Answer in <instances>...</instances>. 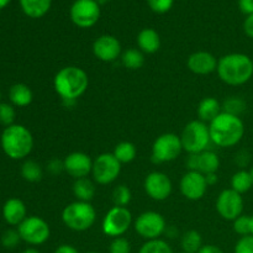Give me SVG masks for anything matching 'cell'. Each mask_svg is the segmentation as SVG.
Returning a JSON list of instances; mask_svg holds the SVG:
<instances>
[{"instance_id":"6da1fadb","label":"cell","mask_w":253,"mask_h":253,"mask_svg":"<svg viewBox=\"0 0 253 253\" xmlns=\"http://www.w3.org/2000/svg\"><path fill=\"white\" fill-rule=\"evenodd\" d=\"M89 86L88 73L77 66H67L59 69L53 78L54 91L61 96L64 105H73Z\"/></svg>"},{"instance_id":"7a4b0ae2","label":"cell","mask_w":253,"mask_h":253,"mask_svg":"<svg viewBox=\"0 0 253 253\" xmlns=\"http://www.w3.org/2000/svg\"><path fill=\"white\" fill-rule=\"evenodd\" d=\"M211 142L217 147L230 148L236 146L245 135V124L240 116L221 111L209 124Z\"/></svg>"},{"instance_id":"3957f363","label":"cell","mask_w":253,"mask_h":253,"mask_svg":"<svg viewBox=\"0 0 253 253\" xmlns=\"http://www.w3.org/2000/svg\"><path fill=\"white\" fill-rule=\"evenodd\" d=\"M217 76L227 85H244L253 77V61L245 53H229L217 62Z\"/></svg>"},{"instance_id":"277c9868","label":"cell","mask_w":253,"mask_h":253,"mask_svg":"<svg viewBox=\"0 0 253 253\" xmlns=\"http://www.w3.org/2000/svg\"><path fill=\"white\" fill-rule=\"evenodd\" d=\"M0 143L7 157L11 160H24L34 148V136L24 125L14 124L2 131Z\"/></svg>"},{"instance_id":"5b68a950","label":"cell","mask_w":253,"mask_h":253,"mask_svg":"<svg viewBox=\"0 0 253 253\" xmlns=\"http://www.w3.org/2000/svg\"><path fill=\"white\" fill-rule=\"evenodd\" d=\"M62 221L72 231L83 232L95 224L96 211L90 203L76 200L63 209Z\"/></svg>"},{"instance_id":"8992f818","label":"cell","mask_w":253,"mask_h":253,"mask_svg":"<svg viewBox=\"0 0 253 253\" xmlns=\"http://www.w3.org/2000/svg\"><path fill=\"white\" fill-rule=\"evenodd\" d=\"M183 151L189 155H198L208 150L211 142L209 132V125L200 120H193L184 126L180 135Z\"/></svg>"},{"instance_id":"52a82bcc","label":"cell","mask_w":253,"mask_h":253,"mask_svg":"<svg viewBox=\"0 0 253 253\" xmlns=\"http://www.w3.org/2000/svg\"><path fill=\"white\" fill-rule=\"evenodd\" d=\"M132 214L127 208L114 205L104 216L101 229L105 236L116 239L123 237L132 225Z\"/></svg>"},{"instance_id":"ba28073f","label":"cell","mask_w":253,"mask_h":253,"mask_svg":"<svg viewBox=\"0 0 253 253\" xmlns=\"http://www.w3.org/2000/svg\"><path fill=\"white\" fill-rule=\"evenodd\" d=\"M183 151L180 136L166 132L158 136L152 145V161L155 163H168L177 160Z\"/></svg>"},{"instance_id":"9c48e42d","label":"cell","mask_w":253,"mask_h":253,"mask_svg":"<svg viewBox=\"0 0 253 253\" xmlns=\"http://www.w3.org/2000/svg\"><path fill=\"white\" fill-rule=\"evenodd\" d=\"M121 166L113 153H101L93 160V180L99 185L111 184L120 175Z\"/></svg>"},{"instance_id":"30bf717a","label":"cell","mask_w":253,"mask_h":253,"mask_svg":"<svg viewBox=\"0 0 253 253\" xmlns=\"http://www.w3.org/2000/svg\"><path fill=\"white\" fill-rule=\"evenodd\" d=\"M20 237L24 242L31 246H40L48 241L51 236L49 225L42 217L27 216L21 224L17 226Z\"/></svg>"},{"instance_id":"8fae6325","label":"cell","mask_w":253,"mask_h":253,"mask_svg":"<svg viewBox=\"0 0 253 253\" xmlns=\"http://www.w3.org/2000/svg\"><path fill=\"white\" fill-rule=\"evenodd\" d=\"M135 231L140 235L146 241L150 240H157L166 234L167 230V222L162 214L157 211H145L137 216L133 221Z\"/></svg>"},{"instance_id":"7c38bea8","label":"cell","mask_w":253,"mask_h":253,"mask_svg":"<svg viewBox=\"0 0 253 253\" xmlns=\"http://www.w3.org/2000/svg\"><path fill=\"white\" fill-rule=\"evenodd\" d=\"M100 17V5L95 0H76L71 7V19L76 26L89 29Z\"/></svg>"},{"instance_id":"4fadbf2b","label":"cell","mask_w":253,"mask_h":253,"mask_svg":"<svg viewBox=\"0 0 253 253\" xmlns=\"http://www.w3.org/2000/svg\"><path fill=\"white\" fill-rule=\"evenodd\" d=\"M216 211L227 221H234L244 211V198L234 189H225L216 199Z\"/></svg>"},{"instance_id":"5bb4252c","label":"cell","mask_w":253,"mask_h":253,"mask_svg":"<svg viewBox=\"0 0 253 253\" xmlns=\"http://www.w3.org/2000/svg\"><path fill=\"white\" fill-rule=\"evenodd\" d=\"M143 188H145L146 194L151 199L156 202H163L172 194L173 183L166 173L155 170L146 175Z\"/></svg>"},{"instance_id":"9a60e30c","label":"cell","mask_w":253,"mask_h":253,"mask_svg":"<svg viewBox=\"0 0 253 253\" xmlns=\"http://www.w3.org/2000/svg\"><path fill=\"white\" fill-rule=\"evenodd\" d=\"M208 187L209 185L205 179V175L197 170H188L185 174H183L179 182V189L182 195L192 202H198V200L203 199Z\"/></svg>"},{"instance_id":"2e32d148","label":"cell","mask_w":253,"mask_h":253,"mask_svg":"<svg viewBox=\"0 0 253 253\" xmlns=\"http://www.w3.org/2000/svg\"><path fill=\"white\" fill-rule=\"evenodd\" d=\"M93 54L99 61L111 63L123 54L120 41L113 35H101L94 41Z\"/></svg>"},{"instance_id":"e0dca14e","label":"cell","mask_w":253,"mask_h":253,"mask_svg":"<svg viewBox=\"0 0 253 253\" xmlns=\"http://www.w3.org/2000/svg\"><path fill=\"white\" fill-rule=\"evenodd\" d=\"M64 163V172L68 173L72 178L81 179V178H86L91 174L93 169V160L90 156L84 152H72L66 156L63 160Z\"/></svg>"},{"instance_id":"ac0fdd59","label":"cell","mask_w":253,"mask_h":253,"mask_svg":"<svg viewBox=\"0 0 253 253\" xmlns=\"http://www.w3.org/2000/svg\"><path fill=\"white\" fill-rule=\"evenodd\" d=\"M216 57L207 51H197L190 54L187 59V66L190 72L198 76H208L216 71L217 68Z\"/></svg>"},{"instance_id":"d6986e66","label":"cell","mask_w":253,"mask_h":253,"mask_svg":"<svg viewBox=\"0 0 253 253\" xmlns=\"http://www.w3.org/2000/svg\"><path fill=\"white\" fill-rule=\"evenodd\" d=\"M2 217L11 226H19L27 217L26 205L21 199H17V198L6 200L2 208Z\"/></svg>"},{"instance_id":"ffe728a7","label":"cell","mask_w":253,"mask_h":253,"mask_svg":"<svg viewBox=\"0 0 253 253\" xmlns=\"http://www.w3.org/2000/svg\"><path fill=\"white\" fill-rule=\"evenodd\" d=\"M195 157H197V166H195L197 172L207 175L210 174V173H216L217 169H219L220 158L214 151L205 150L195 155Z\"/></svg>"},{"instance_id":"44dd1931","label":"cell","mask_w":253,"mask_h":253,"mask_svg":"<svg viewBox=\"0 0 253 253\" xmlns=\"http://www.w3.org/2000/svg\"><path fill=\"white\" fill-rule=\"evenodd\" d=\"M137 44L138 49L142 51L143 53H156L161 47L160 35L153 29H143L137 36Z\"/></svg>"},{"instance_id":"7402d4cb","label":"cell","mask_w":253,"mask_h":253,"mask_svg":"<svg viewBox=\"0 0 253 253\" xmlns=\"http://www.w3.org/2000/svg\"><path fill=\"white\" fill-rule=\"evenodd\" d=\"M221 104L219 103L217 99L212 98V96H207L198 105V116H199V120L205 124L211 123L216 116H219L221 114Z\"/></svg>"},{"instance_id":"603a6c76","label":"cell","mask_w":253,"mask_h":253,"mask_svg":"<svg viewBox=\"0 0 253 253\" xmlns=\"http://www.w3.org/2000/svg\"><path fill=\"white\" fill-rule=\"evenodd\" d=\"M9 99L12 105L25 108L29 106L34 100V93L31 88L24 83H17L10 88L9 90Z\"/></svg>"},{"instance_id":"cb8c5ba5","label":"cell","mask_w":253,"mask_h":253,"mask_svg":"<svg viewBox=\"0 0 253 253\" xmlns=\"http://www.w3.org/2000/svg\"><path fill=\"white\" fill-rule=\"evenodd\" d=\"M95 184L93 180L86 178H81L76 179L73 183V194L79 202H88L90 203L95 195Z\"/></svg>"},{"instance_id":"d4e9b609","label":"cell","mask_w":253,"mask_h":253,"mask_svg":"<svg viewBox=\"0 0 253 253\" xmlns=\"http://www.w3.org/2000/svg\"><path fill=\"white\" fill-rule=\"evenodd\" d=\"M52 0H20L25 14L32 19H39L46 15L51 7Z\"/></svg>"},{"instance_id":"484cf974","label":"cell","mask_w":253,"mask_h":253,"mask_svg":"<svg viewBox=\"0 0 253 253\" xmlns=\"http://www.w3.org/2000/svg\"><path fill=\"white\" fill-rule=\"evenodd\" d=\"M120 59L125 68L130 71H137L145 64V53L138 48H128L123 52Z\"/></svg>"},{"instance_id":"4316f807","label":"cell","mask_w":253,"mask_h":253,"mask_svg":"<svg viewBox=\"0 0 253 253\" xmlns=\"http://www.w3.org/2000/svg\"><path fill=\"white\" fill-rule=\"evenodd\" d=\"M180 246H182L183 252L198 253L199 250L204 246L202 234L197 230H189L185 234H183L182 240H180Z\"/></svg>"},{"instance_id":"83f0119b","label":"cell","mask_w":253,"mask_h":253,"mask_svg":"<svg viewBox=\"0 0 253 253\" xmlns=\"http://www.w3.org/2000/svg\"><path fill=\"white\" fill-rule=\"evenodd\" d=\"M113 155L115 156V158L121 165H125V163H131L135 160L136 156H137V150H136V146L132 142L123 141V142L118 143L115 146Z\"/></svg>"},{"instance_id":"f1b7e54d","label":"cell","mask_w":253,"mask_h":253,"mask_svg":"<svg viewBox=\"0 0 253 253\" xmlns=\"http://www.w3.org/2000/svg\"><path fill=\"white\" fill-rule=\"evenodd\" d=\"M20 173H21V177L30 183L40 182L43 177V169L41 165L32 160H27L22 163Z\"/></svg>"},{"instance_id":"f546056e","label":"cell","mask_w":253,"mask_h":253,"mask_svg":"<svg viewBox=\"0 0 253 253\" xmlns=\"http://www.w3.org/2000/svg\"><path fill=\"white\" fill-rule=\"evenodd\" d=\"M252 185V179L251 174H250V170L246 169H240L239 172L235 173L231 178V189H234L235 192H237L239 194H245V193L250 192Z\"/></svg>"},{"instance_id":"4dcf8cb0","label":"cell","mask_w":253,"mask_h":253,"mask_svg":"<svg viewBox=\"0 0 253 253\" xmlns=\"http://www.w3.org/2000/svg\"><path fill=\"white\" fill-rule=\"evenodd\" d=\"M138 253H173L172 247L162 239L150 240L141 246Z\"/></svg>"},{"instance_id":"1f68e13d","label":"cell","mask_w":253,"mask_h":253,"mask_svg":"<svg viewBox=\"0 0 253 253\" xmlns=\"http://www.w3.org/2000/svg\"><path fill=\"white\" fill-rule=\"evenodd\" d=\"M246 101L244 99L239 98V96H230V98H227L224 101V104L221 105V109L224 113L240 116L246 110Z\"/></svg>"},{"instance_id":"d6a6232c","label":"cell","mask_w":253,"mask_h":253,"mask_svg":"<svg viewBox=\"0 0 253 253\" xmlns=\"http://www.w3.org/2000/svg\"><path fill=\"white\" fill-rule=\"evenodd\" d=\"M132 199V193L127 185L120 184L113 190V203L115 207L126 208Z\"/></svg>"},{"instance_id":"836d02e7","label":"cell","mask_w":253,"mask_h":253,"mask_svg":"<svg viewBox=\"0 0 253 253\" xmlns=\"http://www.w3.org/2000/svg\"><path fill=\"white\" fill-rule=\"evenodd\" d=\"M232 222H234V224H232L234 231L236 232L237 235H240L241 237L251 235V216L242 214L241 216H239Z\"/></svg>"},{"instance_id":"e575fe53","label":"cell","mask_w":253,"mask_h":253,"mask_svg":"<svg viewBox=\"0 0 253 253\" xmlns=\"http://www.w3.org/2000/svg\"><path fill=\"white\" fill-rule=\"evenodd\" d=\"M15 116V109L11 104L7 103H0V124L4 126H11L14 125Z\"/></svg>"},{"instance_id":"d590c367","label":"cell","mask_w":253,"mask_h":253,"mask_svg":"<svg viewBox=\"0 0 253 253\" xmlns=\"http://www.w3.org/2000/svg\"><path fill=\"white\" fill-rule=\"evenodd\" d=\"M20 241H22L20 234L17 230L9 229L2 234L1 236V245L5 249H15L19 246Z\"/></svg>"},{"instance_id":"8d00e7d4","label":"cell","mask_w":253,"mask_h":253,"mask_svg":"<svg viewBox=\"0 0 253 253\" xmlns=\"http://www.w3.org/2000/svg\"><path fill=\"white\" fill-rule=\"evenodd\" d=\"M109 253H131V244L125 237H116L111 241Z\"/></svg>"},{"instance_id":"74e56055","label":"cell","mask_w":253,"mask_h":253,"mask_svg":"<svg viewBox=\"0 0 253 253\" xmlns=\"http://www.w3.org/2000/svg\"><path fill=\"white\" fill-rule=\"evenodd\" d=\"M147 1L152 11L157 12V14H165V12L169 11L174 0H147Z\"/></svg>"},{"instance_id":"f35d334b","label":"cell","mask_w":253,"mask_h":253,"mask_svg":"<svg viewBox=\"0 0 253 253\" xmlns=\"http://www.w3.org/2000/svg\"><path fill=\"white\" fill-rule=\"evenodd\" d=\"M235 253H253V236H242L235 246Z\"/></svg>"},{"instance_id":"ab89813d","label":"cell","mask_w":253,"mask_h":253,"mask_svg":"<svg viewBox=\"0 0 253 253\" xmlns=\"http://www.w3.org/2000/svg\"><path fill=\"white\" fill-rule=\"evenodd\" d=\"M47 170L51 173L52 175H58L61 174L62 172H64V163L62 160H57V158H53V160L49 161L47 163Z\"/></svg>"},{"instance_id":"60d3db41","label":"cell","mask_w":253,"mask_h":253,"mask_svg":"<svg viewBox=\"0 0 253 253\" xmlns=\"http://www.w3.org/2000/svg\"><path fill=\"white\" fill-rule=\"evenodd\" d=\"M239 6L240 10L247 16L253 14V0H239Z\"/></svg>"},{"instance_id":"b9f144b4","label":"cell","mask_w":253,"mask_h":253,"mask_svg":"<svg viewBox=\"0 0 253 253\" xmlns=\"http://www.w3.org/2000/svg\"><path fill=\"white\" fill-rule=\"evenodd\" d=\"M244 30L245 34H246L247 36L253 39V14L249 15V16L246 17V20H245Z\"/></svg>"},{"instance_id":"7bdbcfd3","label":"cell","mask_w":253,"mask_h":253,"mask_svg":"<svg viewBox=\"0 0 253 253\" xmlns=\"http://www.w3.org/2000/svg\"><path fill=\"white\" fill-rule=\"evenodd\" d=\"M54 253H79L78 250L72 245H61L54 250Z\"/></svg>"},{"instance_id":"ee69618b","label":"cell","mask_w":253,"mask_h":253,"mask_svg":"<svg viewBox=\"0 0 253 253\" xmlns=\"http://www.w3.org/2000/svg\"><path fill=\"white\" fill-rule=\"evenodd\" d=\"M198 253H224V251L215 245H204Z\"/></svg>"},{"instance_id":"f6af8a7d","label":"cell","mask_w":253,"mask_h":253,"mask_svg":"<svg viewBox=\"0 0 253 253\" xmlns=\"http://www.w3.org/2000/svg\"><path fill=\"white\" fill-rule=\"evenodd\" d=\"M205 179H207L208 185H214L217 183V174L216 173H210V174L205 175Z\"/></svg>"},{"instance_id":"bcb514c9","label":"cell","mask_w":253,"mask_h":253,"mask_svg":"<svg viewBox=\"0 0 253 253\" xmlns=\"http://www.w3.org/2000/svg\"><path fill=\"white\" fill-rule=\"evenodd\" d=\"M22 253H40V251H39V250L34 249V247H29V249L25 250V251Z\"/></svg>"},{"instance_id":"7dc6e473","label":"cell","mask_w":253,"mask_h":253,"mask_svg":"<svg viewBox=\"0 0 253 253\" xmlns=\"http://www.w3.org/2000/svg\"><path fill=\"white\" fill-rule=\"evenodd\" d=\"M10 0H0V9H2V7L6 6L7 4H9Z\"/></svg>"},{"instance_id":"c3c4849f","label":"cell","mask_w":253,"mask_h":253,"mask_svg":"<svg viewBox=\"0 0 253 253\" xmlns=\"http://www.w3.org/2000/svg\"><path fill=\"white\" fill-rule=\"evenodd\" d=\"M96 2H98L99 5H105V4H108V2H110L111 0H95Z\"/></svg>"},{"instance_id":"681fc988","label":"cell","mask_w":253,"mask_h":253,"mask_svg":"<svg viewBox=\"0 0 253 253\" xmlns=\"http://www.w3.org/2000/svg\"><path fill=\"white\" fill-rule=\"evenodd\" d=\"M251 235L253 236V216H251Z\"/></svg>"},{"instance_id":"f907efd6","label":"cell","mask_w":253,"mask_h":253,"mask_svg":"<svg viewBox=\"0 0 253 253\" xmlns=\"http://www.w3.org/2000/svg\"><path fill=\"white\" fill-rule=\"evenodd\" d=\"M250 174H251V179H252V185H253V168L250 170Z\"/></svg>"},{"instance_id":"816d5d0a","label":"cell","mask_w":253,"mask_h":253,"mask_svg":"<svg viewBox=\"0 0 253 253\" xmlns=\"http://www.w3.org/2000/svg\"><path fill=\"white\" fill-rule=\"evenodd\" d=\"M85 253H98V252H93V251H91V252H85Z\"/></svg>"},{"instance_id":"f5cc1de1","label":"cell","mask_w":253,"mask_h":253,"mask_svg":"<svg viewBox=\"0 0 253 253\" xmlns=\"http://www.w3.org/2000/svg\"><path fill=\"white\" fill-rule=\"evenodd\" d=\"M0 99H1V93H0Z\"/></svg>"},{"instance_id":"db71d44e","label":"cell","mask_w":253,"mask_h":253,"mask_svg":"<svg viewBox=\"0 0 253 253\" xmlns=\"http://www.w3.org/2000/svg\"><path fill=\"white\" fill-rule=\"evenodd\" d=\"M179 253H187V252H183V251H182V252H179Z\"/></svg>"}]
</instances>
